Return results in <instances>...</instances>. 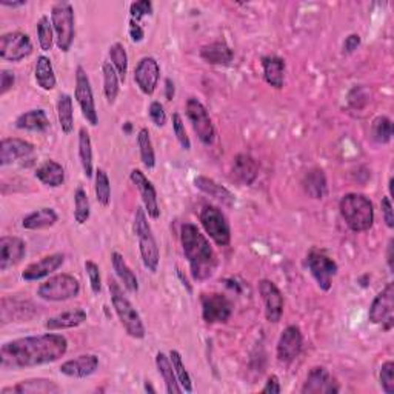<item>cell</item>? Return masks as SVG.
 <instances>
[{
	"mask_svg": "<svg viewBox=\"0 0 394 394\" xmlns=\"http://www.w3.org/2000/svg\"><path fill=\"white\" fill-rule=\"evenodd\" d=\"M68 351L65 336L45 333L5 342L0 348V368L22 370L59 361Z\"/></svg>",
	"mask_w": 394,
	"mask_h": 394,
	"instance_id": "obj_1",
	"label": "cell"
},
{
	"mask_svg": "<svg viewBox=\"0 0 394 394\" xmlns=\"http://www.w3.org/2000/svg\"><path fill=\"white\" fill-rule=\"evenodd\" d=\"M180 244L195 281H208L217 268V256L208 239L195 224H184L180 227Z\"/></svg>",
	"mask_w": 394,
	"mask_h": 394,
	"instance_id": "obj_2",
	"label": "cell"
},
{
	"mask_svg": "<svg viewBox=\"0 0 394 394\" xmlns=\"http://www.w3.org/2000/svg\"><path fill=\"white\" fill-rule=\"evenodd\" d=\"M341 216L354 233H363L374 224L373 202L363 195L348 193L339 202Z\"/></svg>",
	"mask_w": 394,
	"mask_h": 394,
	"instance_id": "obj_3",
	"label": "cell"
},
{
	"mask_svg": "<svg viewBox=\"0 0 394 394\" xmlns=\"http://www.w3.org/2000/svg\"><path fill=\"white\" fill-rule=\"evenodd\" d=\"M108 288H110L113 309L116 311L125 331H127V334L134 339L145 338L147 330H145V325L142 322V317L138 313V310L134 309V305L131 304L128 297L123 294V290L116 282V279L113 277L108 279Z\"/></svg>",
	"mask_w": 394,
	"mask_h": 394,
	"instance_id": "obj_4",
	"label": "cell"
},
{
	"mask_svg": "<svg viewBox=\"0 0 394 394\" xmlns=\"http://www.w3.org/2000/svg\"><path fill=\"white\" fill-rule=\"evenodd\" d=\"M134 234L138 236L139 240V252L143 266L151 273H157L159 262H160V253L159 247L152 234V229L148 224V214L145 208L138 207L136 214H134Z\"/></svg>",
	"mask_w": 394,
	"mask_h": 394,
	"instance_id": "obj_5",
	"label": "cell"
},
{
	"mask_svg": "<svg viewBox=\"0 0 394 394\" xmlns=\"http://www.w3.org/2000/svg\"><path fill=\"white\" fill-rule=\"evenodd\" d=\"M51 24L56 36V45L62 53H68L76 37L74 8L68 2H59L51 8Z\"/></svg>",
	"mask_w": 394,
	"mask_h": 394,
	"instance_id": "obj_6",
	"label": "cell"
},
{
	"mask_svg": "<svg viewBox=\"0 0 394 394\" xmlns=\"http://www.w3.org/2000/svg\"><path fill=\"white\" fill-rule=\"evenodd\" d=\"M81 293V284L71 274H56L37 288V296L48 302H65Z\"/></svg>",
	"mask_w": 394,
	"mask_h": 394,
	"instance_id": "obj_7",
	"label": "cell"
},
{
	"mask_svg": "<svg viewBox=\"0 0 394 394\" xmlns=\"http://www.w3.org/2000/svg\"><path fill=\"white\" fill-rule=\"evenodd\" d=\"M199 220L205 233L213 239L216 245L228 247L232 242V228H229L228 219L222 213V209L214 205H205L200 209Z\"/></svg>",
	"mask_w": 394,
	"mask_h": 394,
	"instance_id": "obj_8",
	"label": "cell"
},
{
	"mask_svg": "<svg viewBox=\"0 0 394 394\" xmlns=\"http://www.w3.org/2000/svg\"><path fill=\"white\" fill-rule=\"evenodd\" d=\"M187 118L191 122L197 139L204 143L205 147H209L214 143L216 130L213 120H211L208 110L204 107V103L197 100L196 98H190L185 105Z\"/></svg>",
	"mask_w": 394,
	"mask_h": 394,
	"instance_id": "obj_9",
	"label": "cell"
},
{
	"mask_svg": "<svg viewBox=\"0 0 394 394\" xmlns=\"http://www.w3.org/2000/svg\"><path fill=\"white\" fill-rule=\"evenodd\" d=\"M305 265L311 273L317 286H319L322 291H330L333 286V279L336 277L339 270L338 264H336L331 257L323 254L322 252L311 249V252L306 254Z\"/></svg>",
	"mask_w": 394,
	"mask_h": 394,
	"instance_id": "obj_10",
	"label": "cell"
},
{
	"mask_svg": "<svg viewBox=\"0 0 394 394\" xmlns=\"http://www.w3.org/2000/svg\"><path fill=\"white\" fill-rule=\"evenodd\" d=\"M74 98L79 103L83 119L88 122L91 127H98L99 116H98V110H95V102H94L91 82H90L88 74H86L85 68L81 65L78 66V68H76Z\"/></svg>",
	"mask_w": 394,
	"mask_h": 394,
	"instance_id": "obj_11",
	"label": "cell"
},
{
	"mask_svg": "<svg viewBox=\"0 0 394 394\" xmlns=\"http://www.w3.org/2000/svg\"><path fill=\"white\" fill-rule=\"evenodd\" d=\"M368 319L374 325H380L383 330L390 331L394 325V284L390 282L387 286L374 297L370 306Z\"/></svg>",
	"mask_w": 394,
	"mask_h": 394,
	"instance_id": "obj_12",
	"label": "cell"
},
{
	"mask_svg": "<svg viewBox=\"0 0 394 394\" xmlns=\"http://www.w3.org/2000/svg\"><path fill=\"white\" fill-rule=\"evenodd\" d=\"M31 53L33 42L28 34L13 31L0 37V57H2V61L17 63L26 59Z\"/></svg>",
	"mask_w": 394,
	"mask_h": 394,
	"instance_id": "obj_13",
	"label": "cell"
},
{
	"mask_svg": "<svg viewBox=\"0 0 394 394\" xmlns=\"http://www.w3.org/2000/svg\"><path fill=\"white\" fill-rule=\"evenodd\" d=\"M202 317L207 323H227L233 314V304L225 294H202Z\"/></svg>",
	"mask_w": 394,
	"mask_h": 394,
	"instance_id": "obj_14",
	"label": "cell"
},
{
	"mask_svg": "<svg viewBox=\"0 0 394 394\" xmlns=\"http://www.w3.org/2000/svg\"><path fill=\"white\" fill-rule=\"evenodd\" d=\"M259 294L262 297V302L265 306V317L270 323H277L284 316V294L279 290L277 285L270 281V279H262L259 281Z\"/></svg>",
	"mask_w": 394,
	"mask_h": 394,
	"instance_id": "obj_15",
	"label": "cell"
},
{
	"mask_svg": "<svg viewBox=\"0 0 394 394\" xmlns=\"http://www.w3.org/2000/svg\"><path fill=\"white\" fill-rule=\"evenodd\" d=\"M304 347V336L299 326L288 325L282 331L281 338L277 341L276 347V356L277 361L282 363H291L299 358Z\"/></svg>",
	"mask_w": 394,
	"mask_h": 394,
	"instance_id": "obj_16",
	"label": "cell"
},
{
	"mask_svg": "<svg viewBox=\"0 0 394 394\" xmlns=\"http://www.w3.org/2000/svg\"><path fill=\"white\" fill-rule=\"evenodd\" d=\"M160 79V65L151 56H145L138 62L134 68V82L139 86V90L145 95H152L159 85Z\"/></svg>",
	"mask_w": 394,
	"mask_h": 394,
	"instance_id": "obj_17",
	"label": "cell"
},
{
	"mask_svg": "<svg viewBox=\"0 0 394 394\" xmlns=\"http://www.w3.org/2000/svg\"><path fill=\"white\" fill-rule=\"evenodd\" d=\"M130 180L133 182V185L138 188L142 197L143 208H145L148 217H151L152 220H157L160 217V208L156 188L152 185V182L145 176V172H142L138 168L130 172Z\"/></svg>",
	"mask_w": 394,
	"mask_h": 394,
	"instance_id": "obj_18",
	"label": "cell"
},
{
	"mask_svg": "<svg viewBox=\"0 0 394 394\" xmlns=\"http://www.w3.org/2000/svg\"><path fill=\"white\" fill-rule=\"evenodd\" d=\"M301 391L302 394H334L339 393V385L325 367H313Z\"/></svg>",
	"mask_w": 394,
	"mask_h": 394,
	"instance_id": "obj_19",
	"label": "cell"
},
{
	"mask_svg": "<svg viewBox=\"0 0 394 394\" xmlns=\"http://www.w3.org/2000/svg\"><path fill=\"white\" fill-rule=\"evenodd\" d=\"M34 155V145L19 138H5L0 143V165L6 167L17 160L30 159Z\"/></svg>",
	"mask_w": 394,
	"mask_h": 394,
	"instance_id": "obj_20",
	"label": "cell"
},
{
	"mask_svg": "<svg viewBox=\"0 0 394 394\" xmlns=\"http://www.w3.org/2000/svg\"><path fill=\"white\" fill-rule=\"evenodd\" d=\"M26 254V244L21 237L4 236L0 237V270L6 271L22 262Z\"/></svg>",
	"mask_w": 394,
	"mask_h": 394,
	"instance_id": "obj_21",
	"label": "cell"
},
{
	"mask_svg": "<svg viewBox=\"0 0 394 394\" xmlns=\"http://www.w3.org/2000/svg\"><path fill=\"white\" fill-rule=\"evenodd\" d=\"M63 262H65V256L61 253L45 256L41 259V261L28 265L22 271V279L26 282H36V281H41V279L50 277L54 271L59 270V268L63 265Z\"/></svg>",
	"mask_w": 394,
	"mask_h": 394,
	"instance_id": "obj_22",
	"label": "cell"
},
{
	"mask_svg": "<svg viewBox=\"0 0 394 394\" xmlns=\"http://www.w3.org/2000/svg\"><path fill=\"white\" fill-rule=\"evenodd\" d=\"M99 368V358L94 354H81L61 365V373L66 378L83 379L94 374Z\"/></svg>",
	"mask_w": 394,
	"mask_h": 394,
	"instance_id": "obj_23",
	"label": "cell"
},
{
	"mask_svg": "<svg viewBox=\"0 0 394 394\" xmlns=\"http://www.w3.org/2000/svg\"><path fill=\"white\" fill-rule=\"evenodd\" d=\"M62 393L61 385L51 379H26L16 383L14 387H5L0 390V394H59Z\"/></svg>",
	"mask_w": 394,
	"mask_h": 394,
	"instance_id": "obj_24",
	"label": "cell"
},
{
	"mask_svg": "<svg viewBox=\"0 0 394 394\" xmlns=\"http://www.w3.org/2000/svg\"><path fill=\"white\" fill-rule=\"evenodd\" d=\"M200 59L209 65L227 66L233 62L234 51L228 46L227 42L217 41L200 48Z\"/></svg>",
	"mask_w": 394,
	"mask_h": 394,
	"instance_id": "obj_25",
	"label": "cell"
},
{
	"mask_svg": "<svg viewBox=\"0 0 394 394\" xmlns=\"http://www.w3.org/2000/svg\"><path fill=\"white\" fill-rule=\"evenodd\" d=\"M86 311L82 309H73L68 311H63L61 314H56L50 319H46L45 328L48 331H61V330H71L78 328L82 323L86 322Z\"/></svg>",
	"mask_w": 394,
	"mask_h": 394,
	"instance_id": "obj_26",
	"label": "cell"
},
{
	"mask_svg": "<svg viewBox=\"0 0 394 394\" xmlns=\"http://www.w3.org/2000/svg\"><path fill=\"white\" fill-rule=\"evenodd\" d=\"M195 187L204 195L222 202L227 207H233L236 204V197L232 191L225 188L224 185L217 184L214 179H209L207 176H197L195 179Z\"/></svg>",
	"mask_w": 394,
	"mask_h": 394,
	"instance_id": "obj_27",
	"label": "cell"
},
{
	"mask_svg": "<svg viewBox=\"0 0 394 394\" xmlns=\"http://www.w3.org/2000/svg\"><path fill=\"white\" fill-rule=\"evenodd\" d=\"M233 176L244 185H253L259 176V163L254 157L240 152L233 159Z\"/></svg>",
	"mask_w": 394,
	"mask_h": 394,
	"instance_id": "obj_28",
	"label": "cell"
},
{
	"mask_svg": "<svg viewBox=\"0 0 394 394\" xmlns=\"http://www.w3.org/2000/svg\"><path fill=\"white\" fill-rule=\"evenodd\" d=\"M265 82L274 90H282L285 83V61L277 56L262 57Z\"/></svg>",
	"mask_w": 394,
	"mask_h": 394,
	"instance_id": "obj_29",
	"label": "cell"
},
{
	"mask_svg": "<svg viewBox=\"0 0 394 394\" xmlns=\"http://www.w3.org/2000/svg\"><path fill=\"white\" fill-rule=\"evenodd\" d=\"M34 176L46 187L59 188L65 182V170L59 162L50 159L45 160L41 167H37Z\"/></svg>",
	"mask_w": 394,
	"mask_h": 394,
	"instance_id": "obj_30",
	"label": "cell"
},
{
	"mask_svg": "<svg viewBox=\"0 0 394 394\" xmlns=\"http://www.w3.org/2000/svg\"><path fill=\"white\" fill-rule=\"evenodd\" d=\"M302 185L305 193L316 200H322L326 196V191H328V182H326L325 172L321 168H311L306 172Z\"/></svg>",
	"mask_w": 394,
	"mask_h": 394,
	"instance_id": "obj_31",
	"label": "cell"
},
{
	"mask_svg": "<svg viewBox=\"0 0 394 394\" xmlns=\"http://www.w3.org/2000/svg\"><path fill=\"white\" fill-rule=\"evenodd\" d=\"M111 265H113V270L116 271L119 281L123 284L125 290L131 294H136L139 291V281L136 274H134V271L128 266V264L125 262V259L120 253L118 252L111 253Z\"/></svg>",
	"mask_w": 394,
	"mask_h": 394,
	"instance_id": "obj_32",
	"label": "cell"
},
{
	"mask_svg": "<svg viewBox=\"0 0 394 394\" xmlns=\"http://www.w3.org/2000/svg\"><path fill=\"white\" fill-rule=\"evenodd\" d=\"M16 128L33 133H43L50 128V119L43 110H30L16 119Z\"/></svg>",
	"mask_w": 394,
	"mask_h": 394,
	"instance_id": "obj_33",
	"label": "cell"
},
{
	"mask_svg": "<svg viewBox=\"0 0 394 394\" xmlns=\"http://www.w3.org/2000/svg\"><path fill=\"white\" fill-rule=\"evenodd\" d=\"M156 367H157V371L162 376L163 382H165V390L168 394H180L184 393V390H182L180 383L177 380V376H176V371L175 368H172V363L170 361V356H167L165 353L159 351L156 354Z\"/></svg>",
	"mask_w": 394,
	"mask_h": 394,
	"instance_id": "obj_34",
	"label": "cell"
},
{
	"mask_svg": "<svg viewBox=\"0 0 394 394\" xmlns=\"http://www.w3.org/2000/svg\"><path fill=\"white\" fill-rule=\"evenodd\" d=\"M59 220V216H57L56 211L53 208H41L36 209L33 213L24 217L22 220V227L25 229H31V232H36V229H43V228H50L57 224Z\"/></svg>",
	"mask_w": 394,
	"mask_h": 394,
	"instance_id": "obj_35",
	"label": "cell"
},
{
	"mask_svg": "<svg viewBox=\"0 0 394 394\" xmlns=\"http://www.w3.org/2000/svg\"><path fill=\"white\" fill-rule=\"evenodd\" d=\"M34 78H36L37 85H39L42 90L51 91L56 88L57 79H56L54 68H53L50 57H46V56L37 57L36 66H34Z\"/></svg>",
	"mask_w": 394,
	"mask_h": 394,
	"instance_id": "obj_36",
	"label": "cell"
},
{
	"mask_svg": "<svg viewBox=\"0 0 394 394\" xmlns=\"http://www.w3.org/2000/svg\"><path fill=\"white\" fill-rule=\"evenodd\" d=\"M57 119H59L63 134H71L74 130V107L70 94H61L57 99Z\"/></svg>",
	"mask_w": 394,
	"mask_h": 394,
	"instance_id": "obj_37",
	"label": "cell"
},
{
	"mask_svg": "<svg viewBox=\"0 0 394 394\" xmlns=\"http://www.w3.org/2000/svg\"><path fill=\"white\" fill-rule=\"evenodd\" d=\"M102 74H103V94L105 99L110 105L116 102L119 91H120V79L118 71L114 70L111 62H103L102 65Z\"/></svg>",
	"mask_w": 394,
	"mask_h": 394,
	"instance_id": "obj_38",
	"label": "cell"
},
{
	"mask_svg": "<svg viewBox=\"0 0 394 394\" xmlns=\"http://www.w3.org/2000/svg\"><path fill=\"white\" fill-rule=\"evenodd\" d=\"M79 160L83 170L85 177H93L94 165H93V143L90 133L86 128L79 130Z\"/></svg>",
	"mask_w": 394,
	"mask_h": 394,
	"instance_id": "obj_39",
	"label": "cell"
},
{
	"mask_svg": "<svg viewBox=\"0 0 394 394\" xmlns=\"http://www.w3.org/2000/svg\"><path fill=\"white\" fill-rule=\"evenodd\" d=\"M138 145H139V155L143 167L147 170H152L156 167V152L152 148V142L148 128H140L138 133Z\"/></svg>",
	"mask_w": 394,
	"mask_h": 394,
	"instance_id": "obj_40",
	"label": "cell"
},
{
	"mask_svg": "<svg viewBox=\"0 0 394 394\" xmlns=\"http://www.w3.org/2000/svg\"><path fill=\"white\" fill-rule=\"evenodd\" d=\"M108 56H110V61H111V65L114 66V70H116L119 74L120 82L125 83V81H127V74H128L127 50H125V46L120 42H116L110 46Z\"/></svg>",
	"mask_w": 394,
	"mask_h": 394,
	"instance_id": "obj_41",
	"label": "cell"
},
{
	"mask_svg": "<svg viewBox=\"0 0 394 394\" xmlns=\"http://www.w3.org/2000/svg\"><path fill=\"white\" fill-rule=\"evenodd\" d=\"M94 191H95V199H98L102 207H110L111 204V182L107 175V171L103 168H98L94 176Z\"/></svg>",
	"mask_w": 394,
	"mask_h": 394,
	"instance_id": "obj_42",
	"label": "cell"
},
{
	"mask_svg": "<svg viewBox=\"0 0 394 394\" xmlns=\"http://www.w3.org/2000/svg\"><path fill=\"white\" fill-rule=\"evenodd\" d=\"M170 361L172 363V368H175V371H176V376H177V380L180 383L182 390H184L185 393H193V390H195L193 388V380H191L190 373L185 368L184 361H182V354L177 350H171L170 351Z\"/></svg>",
	"mask_w": 394,
	"mask_h": 394,
	"instance_id": "obj_43",
	"label": "cell"
},
{
	"mask_svg": "<svg viewBox=\"0 0 394 394\" xmlns=\"http://www.w3.org/2000/svg\"><path fill=\"white\" fill-rule=\"evenodd\" d=\"M91 216V205L86 191L83 188H78L74 193V220L79 225L88 222Z\"/></svg>",
	"mask_w": 394,
	"mask_h": 394,
	"instance_id": "obj_44",
	"label": "cell"
},
{
	"mask_svg": "<svg viewBox=\"0 0 394 394\" xmlns=\"http://www.w3.org/2000/svg\"><path fill=\"white\" fill-rule=\"evenodd\" d=\"M371 136L374 142L385 145L393 138V122L387 116H378L371 125Z\"/></svg>",
	"mask_w": 394,
	"mask_h": 394,
	"instance_id": "obj_45",
	"label": "cell"
},
{
	"mask_svg": "<svg viewBox=\"0 0 394 394\" xmlns=\"http://www.w3.org/2000/svg\"><path fill=\"white\" fill-rule=\"evenodd\" d=\"M37 39H39V45L42 51H50L53 48V43L56 41L53 24L48 16H42L37 22Z\"/></svg>",
	"mask_w": 394,
	"mask_h": 394,
	"instance_id": "obj_46",
	"label": "cell"
},
{
	"mask_svg": "<svg viewBox=\"0 0 394 394\" xmlns=\"http://www.w3.org/2000/svg\"><path fill=\"white\" fill-rule=\"evenodd\" d=\"M171 122H172V133H175V136H176L177 142L180 143V147L184 148L185 151H190L191 150V140H190L188 134H187L184 119H182V116L179 113H175L171 116Z\"/></svg>",
	"mask_w": 394,
	"mask_h": 394,
	"instance_id": "obj_47",
	"label": "cell"
},
{
	"mask_svg": "<svg viewBox=\"0 0 394 394\" xmlns=\"http://www.w3.org/2000/svg\"><path fill=\"white\" fill-rule=\"evenodd\" d=\"M380 387L387 394H394V362L387 361L379 373Z\"/></svg>",
	"mask_w": 394,
	"mask_h": 394,
	"instance_id": "obj_48",
	"label": "cell"
},
{
	"mask_svg": "<svg viewBox=\"0 0 394 394\" xmlns=\"http://www.w3.org/2000/svg\"><path fill=\"white\" fill-rule=\"evenodd\" d=\"M152 13H155V8H152V4L150 2V0H139V2H133L130 5L131 21L138 22V24L142 21L143 17L152 16Z\"/></svg>",
	"mask_w": 394,
	"mask_h": 394,
	"instance_id": "obj_49",
	"label": "cell"
},
{
	"mask_svg": "<svg viewBox=\"0 0 394 394\" xmlns=\"http://www.w3.org/2000/svg\"><path fill=\"white\" fill-rule=\"evenodd\" d=\"M85 271L90 279V286L94 294H100L102 291V277H100V268L99 265L93 261L85 262Z\"/></svg>",
	"mask_w": 394,
	"mask_h": 394,
	"instance_id": "obj_50",
	"label": "cell"
},
{
	"mask_svg": "<svg viewBox=\"0 0 394 394\" xmlns=\"http://www.w3.org/2000/svg\"><path fill=\"white\" fill-rule=\"evenodd\" d=\"M148 114H150V119L151 122L156 125V127L162 128V127H165L167 125V113H165V108H163V105L157 100L155 102H151L150 105V108H148Z\"/></svg>",
	"mask_w": 394,
	"mask_h": 394,
	"instance_id": "obj_51",
	"label": "cell"
},
{
	"mask_svg": "<svg viewBox=\"0 0 394 394\" xmlns=\"http://www.w3.org/2000/svg\"><path fill=\"white\" fill-rule=\"evenodd\" d=\"M380 208H382V214H383V222H385V225L390 229H393L394 228V211H393V204H391L390 196L382 197Z\"/></svg>",
	"mask_w": 394,
	"mask_h": 394,
	"instance_id": "obj_52",
	"label": "cell"
},
{
	"mask_svg": "<svg viewBox=\"0 0 394 394\" xmlns=\"http://www.w3.org/2000/svg\"><path fill=\"white\" fill-rule=\"evenodd\" d=\"M16 83V76L13 71L2 70L0 73V95H5Z\"/></svg>",
	"mask_w": 394,
	"mask_h": 394,
	"instance_id": "obj_53",
	"label": "cell"
},
{
	"mask_svg": "<svg viewBox=\"0 0 394 394\" xmlns=\"http://www.w3.org/2000/svg\"><path fill=\"white\" fill-rule=\"evenodd\" d=\"M361 43H362V39L359 34H350L347 39H345L342 46L343 54H353L361 46Z\"/></svg>",
	"mask_w": 394,
	"mask_h": 394,
	"instance_id": "obj_54",
	"label": "cell"
},
{
	"mask_svg": "<svg viewBox=\"0 0 394 394\" xmlns=\"http://www.w3.org/2000/svg\"><path fill=\"white\" fill-rule=\"evenodd\" d=\"M128 33H130L133 43H140V42H143V39H145V31H143V28L140 26V24L131 21V19H130Z\"/></svg>",
	"mask_w": 394,
	"mask_h": 394,
	"instance_id": "obj_55",
	"label": "cell"
},
{
	"mask_svg": "<svg viewBox=\"0 0 394 394\" xmlns=\"http://www.w3.org/2000/svg\"><path fill=\"white\" fill-rule=\"evenodd\" d=\"M261 391L265 393V394H279V393L282 391L281 382H279V378L276 376V374H271V376H268V379L265 382V387Z\"/></svg>",
	"mask_w": 394,
	"mask_h": 394,
	"instance_id": "obj_56",
	"label": "cell"
},
{
	"mask_svg": "<svg viewBox=\"0 0 394 394\" xmlns=\"http://www.w3.org/2000/svg\"><path fill=\"white\" fill-rule=\"evenodd\" d=\"M176 95V86L171 79H165V98L167 100H172Z\"/></svg>",
	"mask_w": 394,
	"mask_h": 394,
	"instance_id": "obj_57",
	"label": "cell"
},
{
	"mask_svg": "<svg viewBox=\"0 0 394 394\" xmlns=\"http://www.w3.org/2000/svg\"><path fill=\"white\" fill-rule=\"evenodd\" d=\"M393 249H394V239L391 237L390 240H388V245H387V265H388V268H390V271L393 273V270H394V265H393V259H394V256H393Z\"/></svg>",
	"mask_w": 394,
	"mask_h": 394,
	"instance_id": "obj_58",
	"label": "cell"
},
{
	"mask_svg": "<svg viewBox=\"0 0 394 394\" xmlns=\"http://www.w3.org/2000/svg\"><path fill=\"white\" fill-rule=\"evenodd\" d=\"M0 5L6 6V8H21V6L26 5V0H21V2H6V0H4V2Z\"/></svg>",
	"mask_w": 394,
	"mask_h": 394,
	"instance_id": "obj_59",
	"label": "cell"
},
{
	"mask_svg": "<svg viewBox=\"0 0 394 394\" xmlns=\"http://www.w3.org/2000/svg\"><path fill=\"white\" fill-rule=\"evenodd\" d=\"M177 276L180 277V281H182V282H184V286H187V290H188V293H193V286H191V285L188 284V281H187V277H184V274H182V271L179 270V268H177Z\"/></svg>",
	"mask_w": 394,
	"mask_h": 394,
	"instance_id": "obj_60",
	"label": "cell"
},
{
	"mask_svg": "<svg viewBox=\"0 0 394 394\" xmlns=\"http://www.w3.org/2000/svg\"><path fill=\"white\" fill-rule=\"evenodd\" d=\"M145 391H150V393H156V390L155 388H152V385H151V383L147 380L145 382Z\"/></svg>",
	"mask_w": 394,
	"mask_h": 394,
	"instance_id": "obj_61",
	"label": "cell"
}]
</instances>
